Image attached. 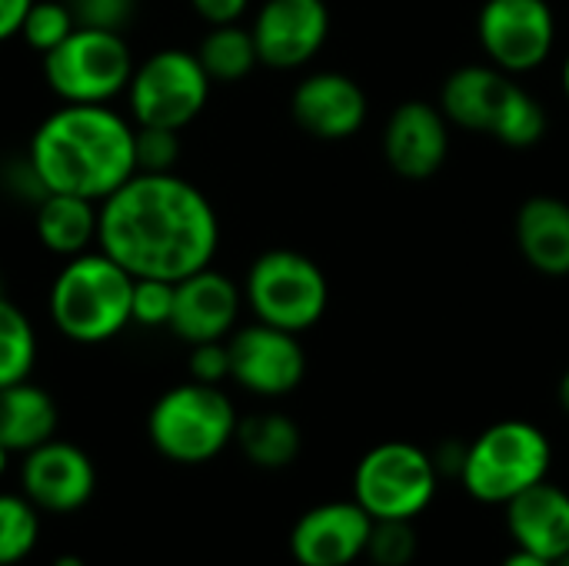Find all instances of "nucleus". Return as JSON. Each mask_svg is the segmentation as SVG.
I'll return each instance as SVG.
<instances>
[{"label": "nucleus", "instance_id": "f257e3e1", "mask_svg": "<svg viewBox=\"0 0 569 566\" xmlns=\"http://www.w3.org/2000/svg\"><path fill=\"white\" fill-rule=\"evenodd\" d=\"M97 247L130 277L183 280L213 264L220 220L200 187L173 173H133L100 203Z\"/></svg>", "mask_w": 569, "mask_h": 566}, {"label": "nucleus", "instance_id": "f03ea898", "mask_svg": "<svg viewBox=\"0 0 569 566\" xmlns=\"http://www.w3.org/2000/svg\"><path fill=\"white\" fill-rule=\"evenodd\" d=\"M133 133L110 103H63L33 130L27 163L43 190L103 203L137 173Z\"/></svg>", "mask_w": 569, "mask_h": 566}, {"label": "nucleus", "instance_id": "7ed1b4c3", "mask_svg": "<svg viewBox=\"0 0 569 566\" xmlns=\"http://www.w3.org/2000/svg\"><path fill=\"white\" fill-rule=\"evenodd\" d=\"M133 277L100 247L67 257L47 297L53 327L73 344H107L130 327Z\"/></svg>", "mask_w": 569, "mask_h": 566}, {"label": "nucleus", "instance_id": "20e7f679", "mask_svg": "<svg viewBox=\"0 0 569 566\" xmlns=\"http://www.w3.org/2000/svg\"><path fill=\"white\" fill-rule=\"evenodd\" d=\"M440 110L450 123L490 133L503 147H533L547 133L543 103L493 63H467L453 70L440 90Z\"/></svg>", "mask_w": 569, "mask_h": 566}, {"label": "nucleus", "instance_id": "39448f33", "mask_svg": "<svg viewBox=\"0 0 569 566\" xmlns=\"http://www.w3.org/2000/svg\"><path fill=\"white\" fill-rule=\"evenodd\" d=\"M237 410L230 397L213 384H177L147 417V437L173 464H207L220 457L237 437Z\"/></svg>", "mask_w": 569, "mask_h": 566}, {"label": "nucleus", "instance_id": "423d86ee", "mask_svg": "<svg viewBox=\"0 0 569 566\" xmlns=\"http://www.w3.org/2000/svg\"><path fill=\"white\" fill-rule=\"evenodd\" d=\"M553 450L547 434L527 420H500L467 444L463 487L473 500L507 507L523 490L547 480Z\"/></svg>", "mask_w": 569, "mask_h": 566}, {"label": "nucleus", "instance_id": "0eeeda50", "mask_svg": "<svg viewBox=\"0 0 569 566\" xmlns=\"http://www.w3.org/2000/svg\"><path fill=\"white\" fill-rule=\"evenodd\" d=\"M243 300L250 304L257 320L290 334H303L317 327L327 314L330 284L307 254L277 247L250 264Z\"/></svg>", "mask_w": 569, "mask_h": 566}, {"label": "nucleus", "instance_id": "6e6552de", "mask_svg": "<svg viewBox=\"0 0 569 566\" xmlns=\"http://www.w3.org/2000/svg\"><path fill=\"white\" fill-rule=\"evenodd\" d=\"M133 50L123 33L77 27L57 50L43 53V80L63 103H110L127 93Z\"/></svg>", "mask_w": 569, "mask_h": 566}, {"label": "nucleus", "instance_id": "1a4fd4ad", "mask_svg": "<svg viewBox=\"0 0 569 566\" xmlns=\"http://www.w3.org/2000/svg\"><path fill=\"white\" fill-rule=\"evenodd\" d=\"M210 77L197 57V50L163 47L143 57L133 67L127 83V103L137 127H190L207 100H210Z\"/></svg>", "mask_w": 569, "mask_h": 566}, {"label": "nucleus", "instance_id": "9d476101", "mask_svg": "<svg viewBox=\"0 0 569 566\" xmlns=\"http://www.w3.org/2000/svg\"><path fill=\"white\" fill-rule=\"evenodd\" d=\"M433 457L413 444L390 440L363 454L353 474V500L373 520H417L437 497Z\"/></svg>", "mask_w": 569, "mask_h": 566}, {"label": "nucleus", "instance_id": "9b49d317", "mask_svg": "<svg viewBox=\"0 0 569 566\" xmlns=\"http://www.w3.org/2000/svg\"><path fill=\"white\" fill-rule=\"evenodd\" d=\"M477 37L493 67L530 73L553 53L557 17L547 0H483Z\"/></svg>", "mask_w": 569, "mask_h": 566}, {"label": "nucleus", "instance_id": "f8f14e48", "mask_svg": "<svg viewBox=\"0 0 569 566\" xmlns=\"http://www.w3.org/2000/svg\"><path fill=\"white\" fill-rule=\"evenodd\" d=\"M297 337L300 334L270 327L263 320L237 327L227 337L230 380L257 397H287L307 374V354Z\"/></svg>", "mask_w": 569, "mask_h": 566}, {"label": "nucleus", "instance_id": "ddd939ff", "mask_svg": "<svg viewBox=\"0 0 569 566\" xmlns=\"http://www.w3.org/2000/svg\"><path fill=\"white\" fill-rule=\"evenodd\" d=\"M250 33L263 67L297 70L323 50L330 37V10L323 0H263Z\"/></svg>", "mask_w": 569, "mask_h": 566}, {"label": "nucleus", "instance_id": "4468645a", "mask_svg": "<svg viewBox=\"0 0 569 566\" xmlns=\"http://www.w3.org/2000/svg\"><path fill=\"white\" fill-rule=\"evenodd\" d=\"M20 484H23V497L37 510L73 514L93 497L97 470L77 444L53 437L33 447L30 454H23Z\"/></svg>", "mask_w": 569, "mask_h": 566}, {"label": "nucleus", "instance_id": "2eb2a0df", "mask_svg": "<svg viewBox=\"0 0 569 566\" xmlns=\"http://www.w3.org/2000/svg\"><path fill=\"white\" fill-rule=\"evenodd\" d=\"M373 517L357 500L307 510L290 530V557L300 566H350L367 554Z\"/></svg>", "mask_w": 569, "mask_h": 566}, {"label": "nucleus", "instance_id": "dca6fc26", "mask_svg": "<svg viewBox=\"0 0 569 566\" xmlns=\"http://www.w3.org/2000/svg\"><path fill=\"white\" fill-rule=\"evenodd\" d=\"M450 153V120L427 100H403L383 127V157L403 180L433 177Z\"/></svg>", "mask_w": 569, "mask_h": 566}, {"label": "nucleus", "instance_id": "f3484780", "mask_svg": "<svg viewBox=\"0 0 569 566\" xmlns=\"http://www.w3.org/2000/svg\"><path fill=\"white\" fill-rule=\"evenodd\" d=\"M240 307H243V290L227 274L203 267L177 280L170 330L190 347L207 340H227L237 330Z\"/></svg>", "mask_w": 569, "mask_h": 566}, {"label": "nucleus", "instance_id": "a211bd4d", "mask_svg": "<svg viewBox=\"0 0 569 566\" xmlns=\"http://www.w3.org/2000/svg\"><path fill=\"white\" fill-rule=\"evenodd\" d=\"M290 113L317 140H347L367 123V93L353 77L320 70L293 87Z\"/></svg>", "mask_w": 569, "mask_h": 566}, {"label": "nucleus", "instance_id": "6ab92c4d", "mask_svg": "<svg viewBox=\"0 0 569 566\" xmlns=\"http://www.w3.org/2000/svg\"><path fill=\"white\" fill-rule=\"evenodd\" d=\"M507 527L520 550L560 560L569 554V494L550 480H540L507 504Z\"/></svg>", "mask_w": 569, "mask_h": 566}, {"label": "nucleus", "instance_id": "aec40b11", "mask_svg": "<svg viewBox=\"0 0 569 566\" xmlns=\"http://www.w3.org/2000/svg\"><path fill=\"white\" fill-rule=\"evenodd\" d=\"M517 247L543 277H569V203L550 193L527 197L517 210Z\"/></svg>", "mask_w": 569, "mask_h": 566}, {"label": "nucleus", "instance_id": "412c9836", "mask_svg": "<svg viewBox=\"0 0 569 566\" xmlns=\"http://www.w3.org/2000/svg\"><path fill=\"white\" fill-rule=\"evenodd\" d=\"M33 230H37L40 247L63 260L87 254V250H93L97 234H100V203H93L87 197L47 190L37 200Z\"/></svg>", "mask_w": 569, "mask_h": 566}, {"label": "nucleus", "instance_id": "4be33fe9", "mask_svg": "<svg viewBox=\"0 0 569 566\" xmlns=\"http://www.w3.org/2000/svg\"><path fill=\"white\" fill-rule=\"evenodd\" d=\"M57 434V404L53 397L30 384L0 387V444L10 454H30L33 447L53 440Z\"/></svg>", "mask_w": 569, "mask_h": 566}, {"label": "nucleus", "instance_id": "5701e85b", "mask_svg": "<svg viewBox=\"0 0 569 566\" xmlns=\"http://www.w3.org/2000/svg\"><path fill=\"white\" fill-rule=\"evenodd\" d=\"M237 447L240 454L260 467V470H283L300 457L303 437L300 427L277 410H263V414H250L237 424Z\"/></svg>", "mask_w": 569, "mask_h": 566}, {"label": "nucleus", "instance_id": "b1692460", "mask_svg": "<svg viewBox=\"0 0 569 566\" xmlns=\"http://www.w3.org/2000/svg\"><path fill=\"white\" fill-rule=\"evenodd\" d=\"M197 57L213 83H237L260 63L253 33L250 27H240V20L210 27L197 47Z\"/></svg>", "mask_w": 569, "mask_h": 566}, {"label": "nucleus", "instance_id": "393cba45", "mask_svg": "<svg viewBox=\"0 0 569 566\" xmlns=\"http://www.w3.org/2000/svg\"><path fill=\"white\" fill-rule=\"evenodd\" d=\"M37 364V334L30 317L7 297H0V387L30 380Z\"/></svg>", "mask_w": 569, "mask_h": 566}, {"label": "nucleus", "instance_id": "a878e982", "mask_svg": "<svg viewBox=\"0 0 569 566\" xmlns=\"http://www.w3.org/2000/svg\"><path fill=\"white\" fill-rule=\"evenodd\" d=\"M37 537H40L37 507L27 497L0 494V566L27 560L37 547Z\"/></svg>", "mask_w": 569, "mask_h": 566}, {"label": "nucleus", "instance_id": "bb28decb", "mask_svg": "<svg viewBox=\"0 0 569 566\" xmlns=\"http://www.w3.org/2000/svg\"><path fill=\"white\" fill-rule=\"evenodd\" d=\"M73 30H77V17L70 0H33L17 37H23V43L43 57L57 50Z\"/></svg>", "mask_w": 569, "mask_h": 566}, {"label": "nucleus", "instance_id": "cd10ccee", "mask_svg": "<svg viewBox=\"0 0 569 566\" xmlns=\"http://www.w3.org/2000/svg\"><path fill=\"white\" fill-rule=\"evenodd\" d=\"M363 557L373 566L413 564V557H417V530H413V520H373Z\"/></svg>", "mask_w": 569, "mask_h": 566}, {"label": "nucleus", "instance_id": "c85d7f7f", "mask_svg": "<svg viewBox=\"0 0 569 566\" xmlns=\"http://www.w3.org/2000/svg\"><path fill=\"white\" fill-rule=\"evenodd\" d=\"M173 294L177 284L173 280H160V277H133V294H130V324L157 330V327H170L173 317Z\"/></svg>", "mask_w": 569, "mask_h": 566}, {"label": "nucleus", "instance_id": "c756f323", "mask_svg": "<svg viewBox=\"0 0 569 566\" xmlns=\"http://www.w3.org/2000/svg\"><path fill=\"white\" fill-rule=\"evenodd\" d=\"M180 130L170 127H137L133 153L140 173H173L180 160Z\"/></svg>", "mask_w": 569, "mask_h": 566}, {"label": "nucleus", "instance_id": "7c9ffc66", "mask_svg": "<svg viewBox=\"0 0 569 566\" xmlns=\"http://www.w3.org/2000/svg\"><path fill=\"white\" fill-rule=\"evenodd\" d=\"M70 7H73L77 27L113 30V33H123L137 13V0H70Z\"/></svg>", "mask_w": 569, "mask_h": 566}, {"label": "nucleus", "instance_id": "2f4dec72", "mask_svg": "<svg viewBox=\"0 0 569 566\" xmlns=\"http://www.w3.org/2000/svg\"><path fill=\"white\" fill-rule=\"evenodd\" d=\"M187 367H190V380L220 387L223 380H230V347H227V340L193 344Z\"/></svg>", "mask_w": 569, "mask_h": 566}, {"label": "nucleus", "instance_id": "473e14b6", "mask_svg": "<svg viewBox=\"0 0 569 566\" xmlns=\"http://www.w3.org/2000/svg\"><path fill=\"white\" fill-rule=\"evenodd\" d=\"M190 3H193L197 17L203 23H210V27H217V23H237L247 13V7H250V0H190Z\"/></svg>", "mask_w": 569, "mask_h": 566}, {"label": "nucleus", "instance_id": "72a5a7b5", "mask_svg": "<svg viewBox=\"0 0 569 566\" xmlns=\"http://www.w3.org/2000/svg\"><path fill=\"white\" fill-rule=\"evenodd\" d=\"M430 457H433V467H437L440 477H460V474H463V464H467V444L447 440V444H440L437 454H430Z\"/></svg>", "mask_w": 569, "mask_h": 566}, {"label": "nucleus", "instance_id": "f704fd0d", "mask_svg": "<svg viewBox=\"0 0 569 566\" xmlns=\"http://www.w3.org/2000/svg\"><path fill=\"white\" fill-rule=\"evenodd\" d=\"M33 0H0V43L20 33V23L27 17Z\"/></svg>", "mask_w": 569, "mask_h": 566}, {"label": "nucleus", "instance_id": "c9c22d12", "mask_svg": "<svg viewBox=\"0 0 569 566\" xmlns=\"http://www.w3.org/2000/svg\"><path fill=\"white\" fill-rule=\"evenodd\" d=\"M500 566H553V560H547V557H537V554H530V550H513L507 560Z\"/></svg>", "mask_w": 569, "mask_h": 566}, {"label": "nucleus", "instance_id": "e433bc0d", "mask_svg": "<svg viewBox=\"0 0 569 566\" xmlns=\"http://www.w3.org/2000/svg\"><path fill=\"white\" fill-rule=\"evenodd\" d=\"M557 397H560V407H563V414H569V370L560 377V390H557Z\"/></svg>", "mask_w": 569, "mask_h": 566}, {"label": "nucleus", "instance_id": "4c0bfd02", "mask_svg": "<svg viewBox=\"0 0 569 566\" xmlns=\"http://www.w3.org/2000/svg\"><path fill=\"white\" fill-rule=\"evenodd\" d=\"M53 566H87V564H83L77 554H63V557H57V560H53Z\"/></svg>", "mask_w": 569, "mask_h": 566}, {"label": "nucleus", "instance_id": "58836bf2", "mask_svg": "<svg viewBox=\"0 0 569 566\" xmlns=\"http://www.w3.org/2000/svg\"><path fill=\"white\" fill-rule=\"evenodd\" d=\"M7 464H10V450H7V447L0 444V477L7 474Z\"/></svg>", "mask_w": 569, "mask_h": 566}, {"label": "nucleus", "instance_id": "ea45409f", "mask_svg": "<svg viewBox=\"0 0 569 566\" xmlns=\"http://www.w3.org/2000/svg\"><path fill=\"white\" fill-rule=\"evenodd\" d=\"M563 90H567V97H569V57H567V63H563Z\"/></svg>", "mask_w": 569, "mask_h": 566}, {"label": "nucleus", "instance_id": "a19ab883", "mask_svg": "<svg viewBox=\"0 0 569 566\" xmlns=\"http://www.w3.org/2000/svg\"><path fill=\"white\" fill-rule=\"evenodd\" d=\"M553 566H569V554H563L560 560H553Z\"/></svg>", "mask_w": 569, "mask_h": 566}, {"label": "nucleus", "instance_id": "79ce46f5", "mask_svg": "<svg viewBox=\"0 0 569 566\" xmlns=\"http://www.w3.org/2000/svg\"><path fill=\"white\" fill-rule=\"evenodd\" d=\"M0 297H3V280H0Z\"/></svg>", "mask_w": 569, "mask_h": 566}]
</instances>
